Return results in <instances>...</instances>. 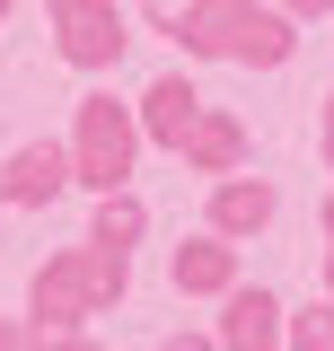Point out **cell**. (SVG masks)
<instances>
[{
	"label": "cell",
	"mask_w": 334,
	"mask_h": 351,
	"mask_svg": "<svg viewBox=\"0 0 334 351\" xmlns=\"http://www.w3.org/2000/svg\"><path fill=\"white\" fill-rule=\"evenodd\" d=\"M176 281H185V290H220V281H229V246H194V255H176Z\"/></svg>",
	"instance_id": "ba28073f"
},
{
	"label": "cell",
	"mask_w": 334,
	"mask_h": 351,
	"mask_svg": "<svg viewBox=\"0 0 334 351\" xmlns=\"http://www.w3.org/2000/svg\"><path fill=\"white\" fill-rule=\"evenodd\" d=\"M326 219H334V202H326Z\"/></svg>",
	"instance_id": "5bb4252c"
},
{
	"label": "cell",
	"mask_w": 334,
	"mask_h": 351,
	"mask_svg": "<svg viewBox=\"0 0 334 351\" xmlns=\"http://www.w3.org/2000/svg\"><path fill=\"white\" fill-rule=\"evenodd\" d=\"M194 44H211V53H247V62H291V27L264 18V9H211L203 27H194Z\"/></svg>",
	"instance_id": "6da1fadb"
},
{
	"label": "cell",
	"mask_w": 334,
	"mask_h": 351,
	"mask_svg": "<svg viewBox=\"0 0 334 351\" xmlns=\"http://www.w3.org/2000/svg\"><path fill=\"white\" fill-rule=\"evenodd\" d=\"M132 228H141V211H132V202H106V219H97V237H106V246H124Z\"/></svg>",
	"instance_id": "8fae6325"
},
{
	"label": "cell",
	"mask_w": 334,
	"mask_h": 351,
	"mask_svg": "<svg viewBox=\"0 0 334 351\" xmlns=\"http://www.w3.org/2000/svg\"><path fill=\"white\" fill-rule=\"evenodd\" d=\"M273 316H282V307L264 299V290L238 299V307H229V351H273Z\"/></svg>",
	"instance_id": "277c9868"
},
{
	"label": "cell",
	"mask_w": 334,
	"mask_h": 351,
	"mask_svg": "<svg viewBox=\"0 0 334 351\" xmlns=\"http://www.w3.org/2000/svg\"><path fill=\"white\" fill-rule=\"evenodd\" d=\"M53 184H62V158H53V149H27L18 176H9V193H18V202H44Z\"/></svg>",
	"instance_id": "8992f818"
},
{
	"label": "cell",
	"mask_w": 334,
	"mask_h": 351,
	"mask_svg": "<svg viewBox=\"0 0 334 351\" xmlns=\"http://www.w3.org/2000/svg\"><path fill=\"white\" fill-rule=\"evenodd\" d=\"M194 158H203V167H229V158H238V132H229V123H203V132H194Z\"/></svg>",
	"instance_id": "30bf717a"
},
{
	"label": "cell",
	"mask_w": 334,
	"mask_h": 351,
	"mask_svg": "<svg viewBox=\"0 0 334 351\" xmlns=\"http://www.w3.org/2000/svg\"><path fill=\"white\" fill-rule=\"evenodd\" d=\"M291 9H308V18H317V9H334V0H291Z\"/></svg>",
	"instance_id": "7c38bea8"
},
{
	"label": "cell",
	"mask_w": 334,
	"mask_h": 351,
	"mask_svg": "<svg viewBox=\"0 0 334 351\" xmlns=\"http://www.w3.org/2000/svg\"><path fill=\"white\" fill-rule=\"evenodd\" d=\"M150 123H159V141H185V132H194V88H185V80H159Z\"/></svg>",
	"instance_id": "5b68a950"
},
{
	"label": "cell",
	"mask_w": 334,
	"mask_h": 351,
	"mask_svg": "<svg viewBox=\"0 0 334 351\" xmlns=\"http://www.w3.org/2000/svg\"><path fill=\"white\" fill-rule=\"evenodd\" d=\"M291 343H299V351H334V299H317L308 316H299V325H291Z\"/></svg>",
	"instance_id": "9c48e42d"
},
{
	"label": "cell",
	"mask_w": 334,
	"mask_h": 351,
	"mask_svg": "<svg viewBox=\"0 0 334 351\" xmlns=\"http://www.w3.org/2000/svg\"><path fill=\"white\" fill-rule=\"evenodd\" d=\"M264 219H273V193L264 184H229L220 193V228H264Z\"/></svg>",
	"instance_id": "52a82bcc"
},
{
	"label": "cell",
	"mask_w": 334,
	"mask_h": 351,
	"mask_svg": "<svg viewBox=\"0 0 334 351\" xmlns=\"http://www.w3.org/2000/svg\"><path fill=\"white\" fill-rule=\"evenodd\" d=\"M88 176H97V184H124V158H132V141H124V123H115V106H106V97H97V106H88Z\"/></svg>",
	"instance_id": "7a4b0ae2"
},
{
	"label": "cell",
	"mask_w": 334,
	"mask_h": 351,
	"mask_svg": "<svg viewBox=\"0 0 334 351\" xmlns=\"http://www.w3.org/2000/svg\"><path fill=\"white\" fill-rule=\"evenodd\" d=\"M167 351H203V343H167Z\"/></svg>",
	"instance_id": "4fadbf2b"
},
{
	"label": "cell",
	"mask_w": 334,
	"mask_h": 351,
	"mask_svg": "<svg viewBox=\"0 0 334 351\" xmlns=\"http://www.w3.org/2000/svg\"><path fill=\"white\" fill-rule=\"evenodd\" d=\"M62 18H71V53H80V62H106V53L124 44V36H115V18H106L97 0H71Z\"/></svg>",
	"instance_id": "3957f363"
}]
</instances>
